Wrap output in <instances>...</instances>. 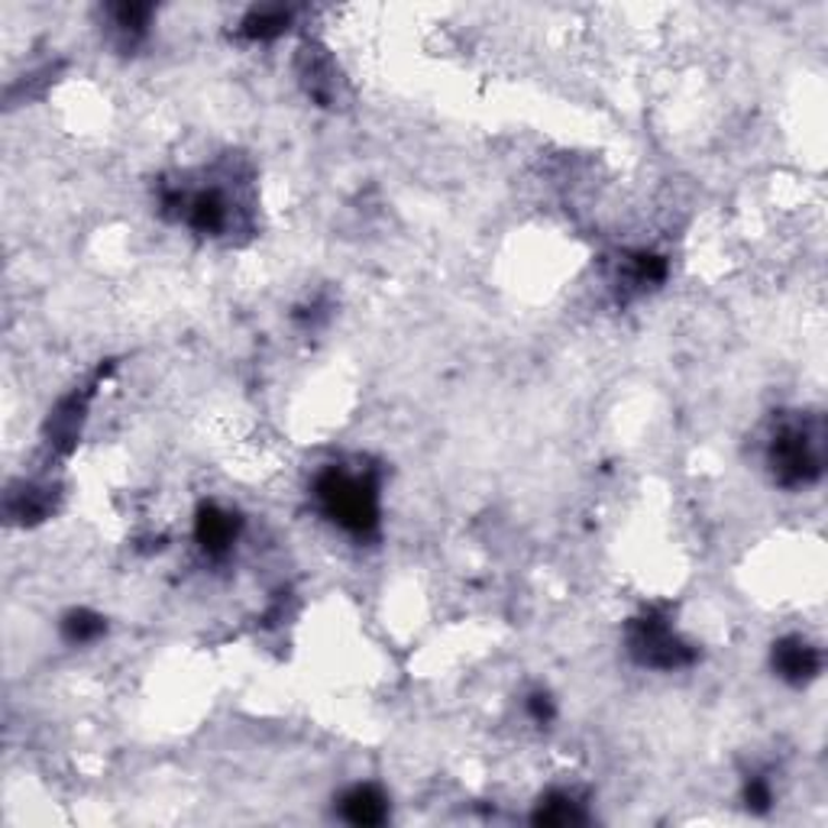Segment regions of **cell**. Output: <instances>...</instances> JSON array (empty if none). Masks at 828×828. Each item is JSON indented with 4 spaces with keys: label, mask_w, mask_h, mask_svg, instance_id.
Wrapping results in <instances>:
<instances>
[{
    "label": "cell",
    "mask_w": 828,
    "mask_h": 828,
    "mask_svg": "<svg viewBox=\"0 0 828 828\" xmlns=\"http://www.w3.org/2000/svg\"><path fill=\"white\" fill-rule=\"evenodd\" d=\"M773 663L780 667V673L787 680H796V683L819 673V653H816V647L803 645V641H787V645L777 647Z\"/></svg>",
    "instance_id": "4"
},
{
    "label": "cell",
    "mask_w": 828,
    "mask_h": 828,
    "mask_svg": "<svg viewBox=\"0 0 828 828\" xmlns=\"http://www.w3.org/2000/svg\"><path fill=\"white\" fill-rule=\"evenodd\" d=\"M344 819L353 826H379L388 816L385 796L375 787H353L344 800H340Z\"/></svg>",
    "instance_id": "3"
},
{
    "label": "cell",
    "mask_w": 828,
    "mask_h": 828,
    "mask_svg": "<svg viewBox=\"0 0 828 828\" xmlns=\"http://www.w3.org/2000/svg\"><path fill=\"white\" fill-rule=\"evenodd\" d=\"M317 502L324 515L350 535H367L379 525V489L363 472L327 469L317 479Z\"/></svg>",
    "instance_id": "1"
},
{
    "label": "cell",
    "mask_w": 828,
    "mask_h": 828,
    "mask_svg": "<svg viewBox=\"0 0 828 828\" xmlns=\"http://www.w3.org/2000/svg\"><path fill=\"white\" fill-rule=\"evenodd\" d=\"M197 541H201L204 553L227 556L230 548H233V541H237V521H233V515L224 512V508L201 512V518H197Z\"/></svg>",
    "instance_id": "2"
},
{
    "label": "cell",
    "mask_w": 828,
    "mask_h": 828,
    "mask_svg": "<svg viewBox=\"0 0 828 828\" xmlns=\"http://www.w3.org/2000/svg\"><path fill=\"white\" fill-rule=\"evenodd\" d=\"M288 20L291 13L288 10H278V7H263V10H253L247 20H243V33L250 39H276L288 29Z\"/></svg>",
    "instance_id": "5"
}]
</instances>
